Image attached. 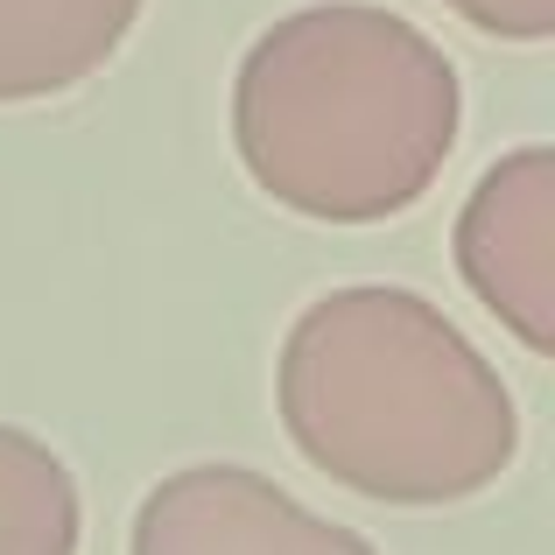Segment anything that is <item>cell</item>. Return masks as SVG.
Listing matches in <instances>:
<instances>
[{"mask_svg": "<svg viewBox=\"0 0 555 555\" xmlns=\"http://www.w3.org/2000/svg\"><path fill=\"white\" fill-rule=\"evenodd\" d=\"M274 415L310 472L373 506H457L520 457V408L486 352L415 288H331L288 324Z\"/></svg>", "mask_w": 555, "mask_h": 555, "instance_id": "6da1fadb", "label": "cell"}, {"mask_svg": "<svg viewBox=\"0 0 555 555\" xmlns=\"http://www.w3.org/2000/svg\"><path fill=\"white\" fill-rule=\"evenodd\" d=\"M464 127L457 64L373 0H317L254 36L232 149L260 197L310 225H379L429 197Z\"/></svg>", "mask_w": 555, "mask_h": 555, "instance_id": "7a4b0ae2", "label": "cell"}, {"mask_svg": "<svg viewBox=\"0 0 555 555\" xmlns=\"http://www.w3.org/2000/svg\"><path fill=\"white\" fill-rule=\"evenodd\" d=\"M464 288L478 310L500 317L514 345L534 359L555 352V149L528 141V149L500 155L486 177L472 183L450 232Z\"/></svg>", "mask_w": 555, "mask_h": 555, "instance_id": "3957f363", "label": "cell"}, {"mask_svg": "<svg viewBox=\"0 0 555 555\" xmlns=\"http://www.w3.org/2000/svg\"><path fill=\"white\" fill-rule=\"evenodd\" d=\"M127 555H379L359 528L324 520L254 464H183L134 506Z\"/></svg>", "mask_w": 555, "mask_h": 555, "instance_id": "277c9868", "label": "cell"}, {"mask_svg": "<svg viewBox=\"0 0 555 555\" xmlns=\"http://www.w3.org/2000/svg\"><path fill=\"white\" fill-rule=\"evenodd\" d=\"M141 0H0V106L78 92L134 36Z\"/></svg>", "mask_w": 555, "mask_h": 555, "instance_id": "5b68a950", "label": "cell"}, {"mask_svg": "<svg viewBox=\"0 0 555 555\" xmlns=\"http://www.w3.org/2000/svg\"><path fill=\"white\" fill-rule=\"evenodd\" d=\"M78 478L42 436L0 422V555H78Z\"/></svg>", "mask_w": 555, "mask_h": 555, "instance_id": "8992f818", "label": "cell"}, {"mask_svg": "<svg viewBox=\"0 0 555 555\" xmlns=\"http://www.w3.org/2000/svg\"><path fill=\"white\" fill-rule=\"evenodd\" d=\"M457 22L500 42H548L555 36V0H443Z\"/></svg>", "mask_w": 555, "mask_h": 555, "instance_id": "52a82bcc", "label": "cell"}]
</instances>
